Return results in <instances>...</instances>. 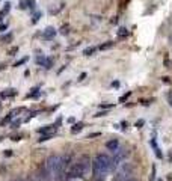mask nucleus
<instances>
[{
	"label": "nucleus",
	"mask_w": 172,
	"mask_h": 181,
	"mask_svg": "<svg viewBox=\"0 0 172 181\" xmlns=\"http://www.w3.org/2000/svg\"><path fill=\"white\" fill-rule=\"evenodd\" d=\"M110 171H112V158L104 152L97 154L94 162H92V180L103 181Z\"/></svg>",
	"instance_id": "nucleus-1"
},
{
	"label": "nucleus",
	"mask_w": 172,
	"mask_h": 181,
	"mask_svg": "<svg viewBox=\"0 0 172 181\" xmlns=\"http://www.w3.org/2000/svg\"><path fill=\"white\" fill-rule=\"evenodd\" d=\"M91 158L88 156H82L77 162L72 163V166L70 167V171L67 172V178L68 180H76V178H85L91 171Z\"/></svg>",
	"instance_id": "nucleus-2"
},
{
	"label": "nucleus",
	"mask_w": 172,
	"mask_h": 181,
	"mask_svg": "<svg viewBox=\"0 0 172 181\" xmlns=\"http://www.w3.org/2000/svg\"><path fill=\"white\" fill-rule=\"evenodd\" d=\"M128 154H130V151L127 148H118L115 151V156L112 157V169H115L118 165H121L122 160H125L128 157Z\"/></svg>",
	"instance_id": "nucleus-3"
},
{
	"label": "nucleus",
	"mask_w": 172,
	"mask_h": 181,
	"mask_svg": "<svg viewBox=\"0 0 172 181\" xmlns=\"http://www.w3.org/2000/svg\"><path fill=\"white\" fill-rule=\"evenodd\" d=\"M55 36H56V29L51 27V26H48V27L44 30V33H42V38L45 39V41H50V39H53Z\"/></svg>",
	"instance_id": "nucleus-4"
},
{
	"label": "nucleus",
	"mask_w": 172,
	"mask_h": 181,
	"mask_svg": "<svg viewBox=\"0 0 172 181\" xmlns=\"http://www.w3.org/2000/svg\"><path fill=\"white\" fill-rule=\"evenodd\" d=\"M106 148H107L109 151H116L118 148H119V140L118 139H112V140H107L106 142Z\"/></svg>",
	"instance_id": "nucleus-5"
},
{
	"label": "nucleus",
	"mask_w": 172,
	"mask_h": 181,
	"mask_svg": "<svg viewBox=\"0 0 172 181\" xmlns=\"http://www.w3.org/2000/svg\"><path fill=\"white\" fill-rule=\"evenodd\" d=\"M151 146H153V148H154V152H156V156H157L158 158H162V157H163V154H162L160 148H158V145H157L156 136H153V137H151Z\"/></svg>",
	"instance_id": "nucleus-6"
},
{
	"label": "nucleus",
	"mask_w": 172,
	"mask_h": 181,
	"mask_svg": "<svg viewBox=\"0 0 172 181\" xmlns=\"http://www.w3.org/2000/svg\"><path fill=\"white\" fill-rule=\"evenodd\" d=\"M15 89H6V91H3L2 92V98H8V97H14L15 95Z\"/></svg>",
	"instance_id": "nucleus-7"
},
{
	"label": "nucleus",
	"mask_w": 172,
	"mask_h": 181,
	"mask_svg": "<svg viewBox=\"0 0 172 181\" xmlns=\"http://www.w3.org/2000/svg\"><path fill=\"white\" fill-rule=\"evenodd\" d=\"M82 128H83V122H77V124H74L72 125V128H71V133H78V131H82Z\"/></svg>",
	"instance_id": "nucleus-8"
},
{
	"label": "nucleus",
	"mask_w": 172,
	"mask_h": 181,
	"mask_svg": "<svg viewBox=\"0 0 172 181\" xmlns=\"http://www.w3.org/2000/svg\"><path fill=\"white\" fill-rule=\"evenodd\" d=\"M128 36V30L127 29H125V27H121L119 30H118V38H127Z\"/></svg>",
	"instance_id": "nucleus-9"
},
{
	"label": "nucleus",
	"mask_w": 172,
	"mask_h": 181,
	"mask_svg": "<svg viewBox=\"0 0 172 181\" xmlns=\"http://www.w3.org/2000/svg\"><path fill=\"white\" fill-rule=\"evenodd\" d=\"M95 53V47H88V48L83 50V55L85 56H92Z\"/></svg>",
	"instance_id": "nucleus-10"
},
{
	"label": "nucleus",
	"mask_w": 172,
	"mask_h": 181,
	"mask_svg": "<svg viewBox=\"0 0 172 181\" xmlns=\"http://www.w3.org/2000/svg\"><path fill=\"white\" fill-rule=\"evenodd\" d=\"M32 92L29 94V97H32V98H38L39 97V88H33V89H30Z\"/></svg>",
	"instance_id": "nucleus-11"
},
{
	"label": "nucleus",
	"mask_w": 172,
	"mask_h": 181,
	"mask_svg": "<svg viewBox=\"0 0 172 181\" xmlns=\"http://www.w3.org/2000/svg\"><path fill=\"white\" fill-rule=\"evenodd\" d=\"M42 66H45V68H51L53 66V59H50V57H45V60H44V65Z\"/></svg>",
	"instance_id": "nucleus-12"
},
{
	"label": "nucleus",
	"mask_w": 172,
	"mask_h": 181,
	"mask_svg": "<svg viewBox=\"0 0 172 181\" xmlns=\"http://www.w3.org/2000/svg\"><path fill=\"white\" fill-rule=\"evenodd\" d=\"M53 127H56V125H45L44 128H39L38 131H39V133H47V131H50V130L53 128Z\"/></svg>",
	"instance_id": "nucleus-13"
},
{
	"label": "nucleus",
	"mask_w": 172,
	"mask_h": 181,
	"mask_svg": "<svg viewBox=\"0 0 172 181\" xmlns=\"http://www.w3.org/2000/svg\"><path fill=\"white\" fill-rule=\"evenodd\" d=\"M53 137V133H48V135H44V136H41V139H39V142H44V140H48V139H51Z\"/></svg>",
	"instance_id": "nucleus-14"
},
{
	"label": "nucleus",
	"mask_w": 172,
	"mask_h": 181,
	"mask_svg": "<svg viewBox=\"0 0 172 181\" xmlns=\"http://www.w3.org/2000/svg\"><path fill=\"white\" fill-rule=\"evenodd\" d=\"M9 9H11V3L8 2V3L5 5V8H3V11H2V14H3V15H6V14L9 12Z\"/></svg>",
	"instance_id": "nucleus-15"
},
{
	"label": "nucleus",
	"mask_w": 172,
	"mask_h": 181,
	"mask_svg": "<svg viewBox=\"0 0 172 181\" xmlns=\"http://www.w3.org/2000/svg\"><path fill=\"white\" fill-rule=\"evenodd\" d=\"M113 45V42H106V44H101L100 45V50H106V48H110Z\"/></svg>",
	"instance_id": "nucleus-16"
},
{
	"label": "nucleus",
	"mask_w": 172,
	"mask_h": 181,
	"mask_svg": "<svg viewBox=\"0 0 172 181\" xmlns=\"http://www.w3.org/2000/svg\"><path fill=\"white\" fill-rule=\"evenodd\" d=\"M149 181H156V166L153 165V169H151V177H149Z\"/></svg>",
	"instance_id": "nucleus-17"
},
{
	"label": "nucleus",
	"mask_w": 172,
	"mask_h": 181,
	"mask_svg": "<svg viewBox=\"0 0 172 181\" xmlns=\"http://www.w3.org/2000/svg\"><path fill=\"white\" fill-rule=\"evenodd\" d=\"M130 95H131V92H125L124 95H122V97L119 98V103H124V101H125V100H127V98H128Z\"/></svg>",
	"instance_id": "nucleus-18"
},
{
	"label": "nucleus",
	"mask_w": 172,
	"mask_h": 181,
	"mask_svg": "<svg viewBox=\"0 0 172 181\" xmlns=\"http://www.w3.org/2000/svg\"><path fill=\"white\" fill-rule=\"evenodd\" d=\"M11 39H12V33H8V35H5V36H2V41L3 42H6V41H11Z\"/></svg>",
	"instance_id": "nucleus-19"
},
{
	"label": "nucleus",
	"mask_w": 172,
	"mask_h": 181,
	"mask_svg": "<svg viewBox=\"0 0 172 181\" xmlns=\"http://www.w3.org/2000/svg\"><path fill=\"white\" fill-rule=\"evenodd\" d=\"M26 5H27V2H26V0H21V2L18 3V8H20V9H26V8H27Z\"/></svg>",
	"instance_id": "nucleus-20"
},
{
	"label": "nucleus",
	"mask_w": 172,
	"mask_h": 181,
	"mask_svg": "<svg viewBox=\"0 0 172 181\" xmlns=\"http://www.w3.org/2000/svg\"><path fill=\"white\" fill-rule=\"evenodd\" d=\"M35 60H36V64H39V65H44V60H45V57H44V56H38Z\"/></svg>",
	"instance_id": "nucleus-21"
},
{
	"label": "nucleus",
	"mask_w": 172,
	"mask_h": 181,
	"mask_svg": "<svg viewBox=\"0 0 172 181\" xmlns=\"http://www.w3.org/2000/svg\"><path fill=\"white\" fill-rule=\"evenodd\" d=\"M18 125H21V119H17L12 122V128H18Z\"/></svg>",
	"instance_id": "nucleus-22"
},
{
	"label": "nucleus",
	"mask_w": 172,
	"mask_h": 181,
	"mask_svg": "<svg viewBox=\"0 0 172 181\" xmlns=\"http://www.w3.org/2000/svg\"><path fill=\"white\" fill-rule=\"evenodd\" d=\"M39 17H41V12H36V14H35V17H33V20H32V23H38V20H39Z\"/></svg>",
	"instance_id": "nucleus-23"
},
{
	"label": "nucleus",
	"mask_w": 172,
	"mask_h": 181,
	"mask_svg": "<svg viewBox=\"0 0 172 181\" xmlns=\"http://www.w3.org/2000/svg\"><path fill=\"white\" fill-rule=\"evenodd\" d=\"M27 2V5H29V8H32V9H35V0H26Z\"/></svg>",
	"instance_id": "nucleus-24"
},
{
	"label": "nucleus",
	"mask_w": 172,
	"mask_h": 181,
	"mask_svg": "<svg viewBox=\"0 0 172 181\" xmlns=\"http://www.w3.org/2000/svg\"><path fill=\"white\" fill-rule=\"evenodd\" d=\"M26 60H27V57H24V59H21V60H18V62H15V64H14V66H20V65H23V64L26 62Z\"/></svg>",
	"instance_id": "nucleus-25"
},
{
	"label": "nucleus",
	"mask_w": 172,
	"mask_h": 181,
	"mask_svg": "<svg viewBox=\"0 0 172 181\" xmlns=\"http://www.w3.org/2000/svg\"><path fill=\"white\" fill-rule=\"evenodd\" d=\"M68 32H70V27H68V26H63L62 30H61V33H63V35H67Z\"/></svg>",
	"instance_id": "nucleus-26"
},
{
	"label": "nucleus",
	"mask_w": 172,
	"mask_h": 181,
	"mask_svg": "<svg viewBox=\"0 0 172 181\" xmlns=\"http://www.w3.org/2000/svg\"><path fill=\"white\" fill-rule=\"evenodd\" d=\"M100 107L101 109H110V107H113L112 104H100Z\"/></svg>",
	"instance_id": "nucleus-27"
},
{
	"label": "nucleus",
	"mask_w": 172,
	"mask_h": 181,
	"mask_svg": "<svg viewBox=\"0 0 172 181\" xmlns=\"http://www.w3.org/2000/svg\"><path fill=\"white\" fill-rule=\"evenodd\" d=\"M8 29V24H0V32H5Z\"/></svg>",
	"instance_id": "nucleus-28"
},
{
	"label": "nucleus",
	"mask_w": 172,
	"mask_h": 181,
	"mask_svg": "<svg viewBox=\"0 0 172 181\" xmlns=\"http://www.w3.org/2000/svg\"><path fill=\"white\" fill-rule=\"evenodd\" d=\"M143 124H145V122H143V121L141 119V121H137V122H136V127H137V128H141V127H142Z\"/></svg>",
	"instance_id": "nucleus-29"
},
{
	"label": "nucleus",
	"mask_w": 172,
	"mask_h": 181,
	"mask_svg": "<svg viewBox=\"0 0 172 181\" xmlns=\"http://www.w3.org/2000/svg\"><path fill=\"white\" fill-rule=\"evenodd\" d=\"M106 115H107V112H100V113H97L95 116H106Z\"/></svg>",
	"instance_id": "nucleus-30"
},
{
	"label": "nucleus",
	"mask_w": 172,
	"mask_h": 181,
	"mask_svg": "<svg viewBox=\"0 0 172 181\" xmlns=\"http://www.w3.org/2000/svg\"><path fill=\"white\" fill-rule=\"evenodd\" d=\"M112 86H113V88H118V86H119V82H118V80L116 82H112Z\"/></svg>",
	"instance_id": "nucleus-31"
},
{
	"label": "nucleus",
	"mask_w": 172,
	"mask_h": 181,
	"mask_svg": "<svg viewBox=\"0 0 172 181\" xmlns=\"http://www.w3.org/2000/svg\"><path fill=\"white\" fill-rule=\"evenodd\" d=\"M97 136H100V133H94V135H89V137H97Z\"/></svg>",
	"instance_id": "nucleus-32"
},
{
	"label": "nucleus",
	"mask_w": 172,
	"mask_h": 181,
	"mask_svg": "<svg viewBox=\"0 0 172 181\" xmlns=\"http://www.w3.org/2000/svg\"><path fill=\"white\" fill-rule=\"evenodd\" d=\"M85 77H86V72H83V74H82V76H80V77H78V80H83V79H85Z\"/></svg>",
	"instance_id": "nucleus-33"
},
{
	"label": "nucleus",
	"mask_w": 172,
	"mask_h": 181,
	"mask_svg": "<svg viewBox=\"0 0 172 181\" xmlns=\"http://www.w3.org/2000/svg\"><path fill=\"white\" fill-rule=\"evenodd\" d=\"M15 51H17V47H14V48H12V50H11L9 53H11V55H14V53H15Z\"/></svg>",
	"instance_id": "nucleus-34"
},
{
	"label": "nucleus",
	"mask_w": 172,
	"mask_h": 181,
	"mask_svg": "<svg viewBox=\"0 0 172 181\" xmlns=\"http://www.w3.org/2000/svg\"><path fill=\"white\" fill-rule=\"evenodd\" d=\"M5 156H12V152H11V150H8V151H6V152H5Z\"/></svg>",
	"instance_id": "nucleus-35"
},
{
	"label": "nucleus",
	"mask_w": 172,
	"mask_h": 181,
	"mask_svg": "<svg viewBox=\"0 0 172 181\" xmlns=\"http://www.w3.org/2000/svg\"><path fill=\"white\" fill-rule=\"evenodd\" d=\"M26 181H35V178H32V177H27V178H26Z\"/></svg>",
	"instance_id": "nucleus-36"
},
{
	"label": "nucleus",
	"mask_w": 172,
	"mask_h": 181,
	"mask_svg": "<svg viewBox=\"0 0 172 181\" xmlns=\"http://www.w3.org/2000/svg\"><path fill=\"white\" fill-rule=\"evenodd\" d=\"M2 20H3V14L0 12V23H2Z\"/></svg>",
	"instance_id": "nucleus-37"
},
{
	"label": "nucleus",
	"mask_w": 172,
	"mask_h": 181,
	"mask_svg": "<svg viewBox=\"0 0 172 181\" xmlns=\"http://www.w3.org/2000/svg\"><path fill=\"white\" fill-rule=\"evenodd\" d=\"M128 181H137V180H136V178H130Z\"/></svg>",
	"instance_id": "nucleus-38"
},
{
	"label": "nucleus",
	"mask_w": 172,
	"mask_h": 181,
	"mask_svg": "<svg viewBox=\"0 0 172 181\" xmlns=\"http://www.w3.org/2000/svg\"><path fill=\"white\" fill-rule=\"evenodd\" d=\"M171 160H172V152H171Z\"/></svg>",
	"instance_id": "nucleus-39"
},
{
	"label": "nucleus",
	"mask_w": 172,
	"mask_h": 181,
	"mask_svg": "<svg viewBox=\"0 0 172 181\" xmlns=\"http://www.w3.org/2000/svg\"><path fill=\"white\" fill-rule=\"evenodd\" d=\"M17 181H24V180H17Z\"/></svg>",
	"instance_id": "nucleus-40"
},
{
	"label": "nucleus",
	"mask_w": 172,
	"mask_h": 181,
	"mask_svg": "<svg viewBox=\"0 0 172 181\" xmlns=\"http://www.w3.org/2000/svg\"><path fill=\"white\" fill-rule=\"evenodd\" d=\"M171 106H172V100H171Z\"/></svg>",
	"instance_id": "nucleus-41"
},
{
	"label": "nucleus",
	"mask_w": 172,
	"mask_h": 181,
	"mask_svg": "<svg viewBox=\"0 0 172 181\" xmlns=\"http://www.w3.org/2000/svg\"><path fill=\"white\" fill-rule=\"evenodd\" d=\"M158 181H160V180H158Z\"/></svg>",
	"instance_id": "nucleus-42"
}]
</instances>
